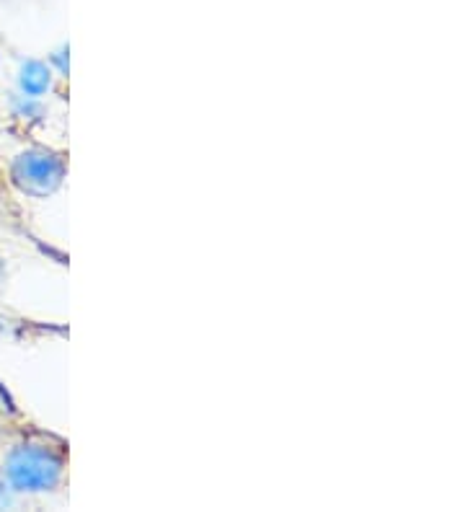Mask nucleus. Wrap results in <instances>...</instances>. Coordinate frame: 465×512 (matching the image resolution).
Segmentation results:
<instances>
[{
  "instance_id": "f257e3e1",
  "label": "nucleus",
  "mask_w": 465,
  "mask_h": 512,
  "mask_svg": "<svg viewBox=\"0 0 465 512\" xmlns=\"http://www.w3.org/2000/svg\"><path fill=\"white\" fill-rule=\"evenodd\" d=\"M65 458L47 445L26 443L6 458V476L16 492H50L60 484Z\"/></svg>"
},
{
  "instance_id": "f03ea898",
  "label": "nucleus",
  "mask_w": 465,
  "mask_h": 512,
  "mask_svg": "<svg viewBox=\"0 0 465 512\" xmlns=\"http://www.w3.org/2000/svg\"><path fill=\"white\" fill-rule=\"evenodd\" d=\"M13 184L29 197H50L65 179V161L50 150H26L13 161Z\"/></svg>"
},
{
  "instance_id": "7ed1b4c3",
  "label": "nucleus",
  "mask_w": 465,
  "mask_h": 512,
  "mask_svg": "<svg viewBox=\"0 0 465 512\" xmlns=\"http://www.w3.org/2000/svg\"><path fill=\"white\" fill-rule=\"evenodd\" d=\"M19 83L21 91H24L26 96H34V99H37V96H44L52 88V70L44 63H39V60H29V63L21 68Z\"/></svg>"
},
{
  "instance_id": "20e7f679",
  "label": "nucleus",
  "mask_w": 465,
  "mask_h": 512,
  "mask_svg": "<svg viewBox=\"0 0 465 512\" xmlns=\"http://www.w3.org/2000/svg\"><path fill=\"white\" fill-rule=\"evenodd\" d=\"M3 272H6V264H3V259H0V277H3Z\"/></svg>"
}]
</instances>
